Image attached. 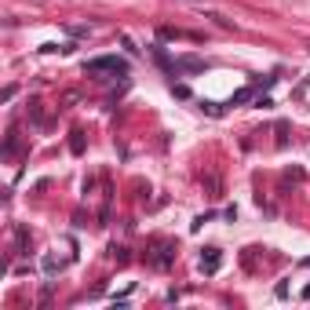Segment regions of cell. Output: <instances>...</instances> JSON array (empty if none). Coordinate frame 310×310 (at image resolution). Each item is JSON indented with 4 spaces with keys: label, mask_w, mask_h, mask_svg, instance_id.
<instances>
[{
    "label": "cell",
    "mask_w": 310,
    "mask_h": 310,
    "mask_svg": "<svg viewBox=\"0 0 310 310\" xmlns=\"http://www.w3.org/2000/svg\"><path fill=\"white\" fill-rule=\"evenodd\" d=\"M84 69L88 73H117V77H124L128 73V62L117 59V55H99V59H88Z\"/></svg>",
    "instance_id": "obj_1"
},
{
    "label": "cell",
    "mask_w": 310,
    "mask_h": 310,
    "mask_svg": "<svg viewBox=\"0 0 310 310\" xmlns=\"http://www.w3.org/2000/svg\"><path fill=\"white\" fill-rule=\"evenodd\" d=\"M219 263H223L219 248H205V252H201V274H215Z\"/></svg>",
    "instance_id": "obj_2"
},
{
    "label": "cell",
    "mask_w": 310,
    "mask_h": 310,
    "mask_svg": "<svg viewBox=\"0 0 310 310\" xmlns=\"http://www.w3.org/2000/svg\"><path fill=\"white\" fill-rule=\"evenodd\" d=\"M172 259H175V245H161V248H157V256H150V263L157 266V270L172 266Z\"/></svg>",
    "instance_id": "obj_3"
},
{
    "label": "cell",
    "mask_w": 310,
    "mask_h": 310,
    "mask_svg": "<svg viewBox=\"0 0 310 310\" xmlns=\"http://www.w3.org/2000/svg\"><path fill=\"white\" fill-rule=\"evenodd\" d=\"M201 69H205V62H201V59H193V55L175 59V73H201Z\"/></svg>",
    "instance_id": "obj_4"
},
{
    "label": "cell",
    "mask_w": 310,
    "mask_h": 310,
    "mask_svg": "<svg viewBox=\"0 0 310 310\" xmlns=\"http://www.w3.org/2000/svg\"><path fill=\"white\" fill-rule=\"evenodd\" d=\"M201 110L208 113V117H223L226 113V106H219V102H201Z\"/></svg>",
    "instance_id": "obj_5"
},
{
    "label": "cell",
    "mask_w": 310,
    "mask_h": 310,
    "mask_svg": "<svg viewBox=\"0 0 310 310\" xmlns=\"http://www.w3.org/2000/svg\"><path fill=\"white\" fill-rule=\"evenodd\" d=\"M248 99H252V88H241V92H238L234 99H230L226 106H241V102H248Z\"/></svg>",
    "instance_id": "obj_6"
},
{
    "label": "cell",
    "mask_w": 310,
    "mask_h": 310,
    "mask_svg": "<svg viewBox=\"0 0 310 310\" xmlns=\"http://www.w3.org/2000/svg\"><path fill=\"white\" fill-rule=\"evenodd\" d=\"M256 106H259V110H270V106H274V99H270V95H259Z\"/></svg>",
    "instance_id": "obj_7"
},
{
    "label": "cell",
    "mask_w": 310,
    "mask_h": 310,
    "mask_svg": "<svg viewBox=\"0 0 310 310\" xmlns=\"http://www.w3.org/2000/svg\"><path fill=\"white\" fill-rule=\"evenodd\" d=\"M172 92H175L179 99H186V95H190V88H186V84H172Z\"/></svg>",
    "instance_id": "obj_8"
},
{
    "label": "cell",
    "mask_w": 310,
    "mask_h": 310,
    "mask_svg": "<svg viewBox=\"0 0 310 310\" xmlns=\"http://www.w3.org/2000/svg\"><path fill=\"white\" fill-rule=\"evenodd\" d=\"M303 299H310V285H306V288H303Z\"/></svg>",
    "instance_id": "obj_9"
}]
</instances>
